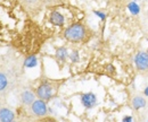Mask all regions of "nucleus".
<instances>
[{
    "instance_id": "f257e3e1",
    "label": "nucleus",
    "mask_w": 148,
    "mask_h": 122,
    "mask_svg": "<svg viewBox=\"0 0 148 122\" xmlns=\"http://www.w3.org/2000/svg\"><path fill=\"white\" fill-rule=\"evenodd\" d=\"M86 36H87V30L81 24H73L64 31V37L73 43H79L83 41Z\"/></svg>"
},
{
    "instance_id": "f03ea898",
    "label": "nucleus",
    "mask_w": 148,
    "mask_h": 122,
    "mask_svg": "<svg viewBox=\"0 0 148 122\" xmlns=\"http://www.w3.org/2000/svg\"><path fill=\"white\" fill-rule=\"evenodd\" d=\"M56 87L54 86L53 83L50 82H43L39 85V87L36 90V94H37V97L40 100H43V101H49L53 98V96L55 95Z\"/></svg>"
},
{
    "instance_id": "7ed1b4c3",
    "label": "nucleus",
    "mask_w": 148,
    "mask_h": 122,
    "mask_svg": "<svg viewBox=\"0 0 148 122\" xmlns=\"http://www.w3.org/2000/svg\"><path fill=\"white\" fill-rule=\"evenodd\" d=\"M134 66L140 72H148V52L138 51L134 55Z\"/></svg>"
},
{
    "instance_id": "20e7f679",
    "label": "nucleus",
    "mask_w": 148,
    "mask_h": 122,
    "mask_svg": "<svg viewBox=\"0 0 148 122\" xmlns=\"http://www.w3.org/2000/svg\"><path fill=\"white\" fill-rule=\"evenodd\" d=\"M31 111L37 117H45L48 113V107L46 104V101L38 98L31 104Z\"/></svg>"
},
{
    "instance_id": "39448f33",
    "label": "nucleus",
    "mask_w": 148,
    "mask_h": 122,
    "mask_svg": "<svg viewBox=\"0 0 148 122\" xmlns=\"http://www.w3.org/2000/svg\"><path fill=\"white\" fill-rule=\"evenodd\" d=\"M81 103L86 109H92L97 105V96L91 92L84 93L81 95Z\"/></svg>"
},
{
    "instance_id": "423d86ee",
    "label": "nucleus",
    "mask_w": 148,
    "mask_h": 122,
    "mask_svg": "<svg viewBox=\"0 0 148 122\" xmlns=\"http://www.w3.org/2000/svg\"><path fill=\"white\" fill-rule=\"evenodd\" d=\"M131 105L134 110H141L144 107H146L147 105V100L145 96H143L141 94H134L131 97Z\"/></svg>"
},
{
    "instance_id": "0eeeda50",
    "label": "nucleus",
    "mask_w": 148,
    "mask_h": 122,
    "mask_svg": "<svg viewBox=\"0 0 148 122\" xmlns=\"http://www.w3.org/2000/svg\"><path fill=\"white\" fill-rule=\"evenodd\" d=\"M36 97H37V94L33 93L30 89H26V90H24L21 94V101H22V103L25 105H30V106L36 101Z\"/></svg>"
},
{
    "instance_id": "6e6552de",
    "label": "nucleus",
    "mask_w": 148,
    "mask_h": 122,
    "mask_svg": "<svg viewBox=\"0 0 148 122\" xmlns=\"http://www.w3.org/2000/svg\"><path fill=\"white\" fill-rule=\"evenodd\" d=\"M15 120V114L7 107L0 109V122H12Z\"/></svg>"
},
{
    "instance_id": "1a4fd4ad",
    "label": "nucleus",
    "mask_w": 148,
    "mask_h": 122,
    "mask_svg": "<svg viewBox=\"0 0 148 122\" xmlns=\"http://www.w3.org/2000/svg\"><path fill=\"white\" fill-rule=\"evenodd\" d=\"M49 20L53 25L55 26H63L65 24V17L64 15H62L59 11H53L50 14V17H49Z\"/></svg>"
},
{
    "instance_id": "9d476101",
    "label": "nucleus",
    "mask_w": 148,
    "mask_h": 122,
    "mask_svg": "<svg viewBox=\"0 0 148 122\" xmlns=\"http://www.w3.org/2000/svg\"><path fill=\"white\" fill-rule=\"evenodd\" d=\"M69 52H67V49L66 48H64V47H60V48H58L57 50H56V58H57V60L58 61H60V62H64L67 58H69Z\"/></svg>"
},
{
    "instance_id": "9b49d317",
    "label": "nucleus",
    "mask_w": 148,
    "mask_h": 122,
    "mask_svg": "<svg viewBox=\"0 0 148 122\" xmlns=\"http://www.w3.org/2000/svg\"><path fill=\"white\" fill-rule=\"evenodd\" d=\"M37 65H38V60L36 55H30V57H27V58L25 59V61H24V66H25L26 68H33V67H36Z\"/></svg>"
},
{
    "instance_id": "f8f14e48",
    "label": "nucleus",
    "mask_w": 148,
    "mask_h": 122,
    "mask_svg": "<svg viewBox=\"0 0 148 122\" xmlns=\"http://www.w3.org/2000/svg\"><path fill=\"white\" fill-rule=\"evenodd\" d=\"M128 8H129L130 11H131V14H133V15H137V14H139V11H140V7L136 3V1L130 2L129 5H128Z\"/></svg>"
},
{
    "instance_id": "ddd939ff",
    "label": "nucleus",
    "mask_w": 148,
    "mask_h": 122,
    "mask_svg": "<svg viewBox=\"0 0 148 122\" xmlns=\"http://www.w3.org/2000/svg\"><path fill=\"white\" fill-rule=\"evenodd\" d=\"M8 86V79L5 73L0 72V90H3L5 88Z\"/></svg>"
},
{
    "instance_id": "4468645a",
    "label": "nucleus",
    "mask_w": 148,
    "mask_h": 122,
    "mask_svg": "<svg viewBox=\"0 0 148 122\" xmlns=\"http://www.w3.org/2000/svg\"><path fill=\"white\" fill-rule=\"evenodd\" d=\"M69 58H70V60H71L72 62H74V63H75V62H77V61L80 60V57H79V52L74 50V51H72V53H71V54L69 55Z\"/></svg>"
},
{
    "instance_id": "2eb2a0df",
    "label": "nucleus",
    "mask_w": 148,
    "mask_h": 122,
    "mask_svg": "<svg viewBox=\"0 0 148 122\" xmlns=\"http://www.w3.org/2000/svg\"><path fill=\"white\" fill-rule=\"evenodd\" d=\"M95 14H96L97 16H99L101 19H105V17H106V15H105L104 13H101V11H95Z\"/></svg>"
},
{
    "instance_id": "dca6fc26",
    "label": "nucleus",
    "mask_w": 148,
    "mask_h": 122,
    "mask_svg": "<svg viewBox=\"0 0 148 122\" xmlns=\"http://www.w3.org/2000/svg\"><path fill=\"white\" fill-rule=\"evenodd\" d=\"M131 121H132V118L130 115H127V117L123 118V122H131Z\"/></svg>"
},
{
    "instance_id": "f3484780",
    "label": "nucleus",
    "mask_w": 148,
    "mask_h": 122,
    "mask_svg": "<svg viewBox=\"0 0 148 122\" xmlns=\"http://www.w3.org/2000/svg\"><path fill=\"white\" fill-rule=\"evenodd\" d=\"M37 1L38 0H24V2H26V3H29V5H34Z\"/></svg>"
},
{
    "instance_id": "a211bd4d",
    "label": "nucleus",
    "mask_w": 148,
    "mask_h": 122,
    "mask_svg": "<svg viewBox=\"0 0 148 122\" xmlns=\"http://www.w3.org/2000/svg\"><path fill=\"white\" fill-rule=\"evenodd\" d=\"M144 94H145L146 97H148V87H146L145 89H144Z\"/></svg>"
},
{
    "instance_id": "6ab92c4d",
    "label": "nucleus",
    "mask_w": 148,
    "mask_h": 122,
    "mask_svg": "<svg viewBox=\"0 0 148 122\" xmlns=\"http://www.w3.org/2000/svg\"><path fill=\"white\" fill-rule=\"evenodd\" d=\"M12 122H16V121H15V120H14V121H12Z\"/></svg>"
},
{
    "instance_id": "aec40b11",
    "label": "nucleus",
    "mask_w": 148,
    "mask_h": 122,
    "mask_svg": "<svg viewBox=\"0 0 148 122\" xmlns=\"http://www.w3.org/2000/svg\"><path fill=\"white\" fill-rule=\"evenodd\" d=\"M133 1H137V0H133Z\"/></svg>"
}]
</instances>
